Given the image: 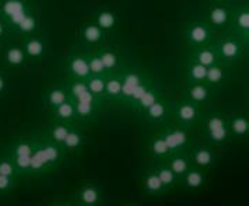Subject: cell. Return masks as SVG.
<instances>
[{"label": "cell", "instance_id": "cell-1", "mask_svg": "<svg viewBox=\"0 0 249 206\" xmlns=\"http://www.w3.org/2000/svg\"><path fill=\"white\" fill-rule=\"evenodd\" d=\"M199 126L202 131L203 142L212 145L215 149L226 146L232 140L228 129V114L223 111L206 112Z\"/></svg>", "mask_w": 249, "mask_h": 206}, {"label": "cell", "instance_id": "cell-2", "mask_svg": "<svg viewBox=\"0 0 249 206\" xmlns=\"http://www.w3.org/2000/svg\"><path fill=\"white\" fill-rule=\"evenodd\" d=\"M156 133L162 137V140L167 143L171 154L178 151H188L195 143L192 129L185 128L174 121H167L157 126Z\"/></svg>", "mask_w": 249, "mask_h": 206}, {"label": "cell", "instance_id": "cell-3", "mask_svg": "<svg viewBox=\"0 0 249 206\" xmlns=\"http://www.w3.org/2000/svg\"><path fill=\"white\" fill-rule=\"evenodd\" d=\"M183 41L188 51L214 44L217 33L204 21L203 17L191 20L183 25Z\"/></svg>", "mask_w": 249, "mask_h": 206}, {"label": "cell", "instance_id": "cell-4", "mask_svg": "<svg viewBox=\"0 0 249 206\" xmlns=\"http://www.w3.org/2000/svg\"><path fill=\"white\" fill-rule=\"evenodd\" d=\"M69 199L79 206H105V189L100 181L84 178L76 184Z\"/></svg>", "mask_w": 249, "mask_h": 206}, {"label": "cell", "instance_id": "cell-5", "mask_svg": "<svg viewBox=\"0 0 249 206\" xmlns=\"http://www.w3.org/2000/svg\"><path fill=\"white\" fill-rule=\"evenodd\" d=\"M214 44L220 62L227 65L228 68H232L248 56V46H245L235 37L227 33L217 35Z\"/></svg>", "mask_w": 249, "mask_h": 206}, {"label": "cell", "instance_id": "cell-6", "mask_svg": "<svg viewBox=\"0 0 249 206\" xmlns=\"http://www.w3.org/2000/svg\"><path fill=\"white\" fill-rule=\"evenodd\" d=\"M204 114L206 111L203 107L191 103L185 98L171 101V116L174 118V122L185 128L192 129L196 125H199L203 119Z\"/></svg>", "mask_w": 249, "mask_h": 206}, {"label": "cell", "instance_id": "cell-7", "mask_svg": "<svg viewBox=\"0 0 249 206\" xmlns=\"http://www.w3.org/2000/svg\"><path fill=\"white\" fill-rule=\"evenodd\" d=\"M227 34L235 37L245 46L249 48V3H235L231 4V17L228 27L224 31Z\"/></svg>", "mask_w": 249, "mask_h": 206}, {"label": "cell", "instance_id": "cell-8", "mask_svg": "<svg viewBox=\"0 0 249 206\" xmlns=\"http://www.w3.org/2000/svg\"><path fill=\"white\" fill-rule=\"evenodd\" d=\"M35 12H36V6L28 1H20V0L0 1V17L9 24L13 35H14V30L23 23L28 16H31Z\"/></svg>", "mask_w": 249, "mask_h": 206}, {"label": "cell", "instance_id": "cell-9", "mask_svg": "<svg viewBox=\"0 0 249 206\" xmlns=\"http://www.w3.org/2000/svg\"><path fill=\"white\" fill-rule=\"evenodd\" d=\"M63 69L66 80L86 81L90 77L89 63L81 46L76 45L70 49V52L65 57Z\"/></svg>", "mask_w": 249, "mask_h": 206}, {"label": "cell", "instance_id": "cell-10", "mask_svg": "<svg viewBox=\"0 0 249 206\" xmlns=\"http://www.w3.org/2000/svg\"><path fill=\"white\" fill-rule=\"evenodd\" d=\"M188 156L193 167L202 169L206 171H210L213 167H215L220 159L218 149L206 142H195L191 149L188 150Z\"/></svg>", "mask_w": 249, "mask_h": 206}, {"label": "cell", "instance_id": "cell-11", "mask_svg": "<svg viewBox=\"0 0 249 206\" xmlns=\"http://www.w3.org/2000/svg\"><path fill=\"white\" fill-rule=\"evenodd\" d=\"M137 187L139 191L142 192L143 196L150 198V199H159L168 194L164 188V185L159 178L156 170L153 169V166L144 167L140 174H139V180H137Z\"/></svg>", "mask_w": 249, "mask_h": 206}, {"label": "cell", "instance_id": "cell-12", "mask_svg": "<svg viewBox=\"0 0 249 206\" xmlns=\"http://www.w3.org/2000/svg\"><path fill=\"white\" fill-rule=\"evenodd\" d=\"M20 46L23 48L24 54L30 63H38L46 59L49 54V39L44 34H35L21 38Z\"/></svg>", "mask_w": 249, "mask_h": 206}, {"label": "cell", "instance_id": "cell-13", "mask_svg": "<svg viewBox=\"0 0 249 206\" xmlns=\"http://www.w3.org/2000/svg\"><path fill=\"white\" fill-rule=\"evenodd\" d=\"M231 17V4L226 1H213L207 6L203 19L215 33H224Z\"/></svg>", "mask_w": 249, "mask_h": 206}, {"label": "cell", "instance_id": "cell-14", "mask_svg": "<svg viewBox=\"0 0 249 206\" xmlns=\"http://www.w3.org/2000/svg\"><path fill=\"white\" fill-rule=\"evenodd\" d=\"M0 62L6 70H21L30 65L20 44L4 42L0 45Z\"/></svg>", "mask_w": 249, "mask_h": 206}, {"label": "cell", "instance_id": "cell-15", "mask_svg": "<svg viewBox=\"0 0 249 206\" xmlns=\"http://www.w3.org/2000/svg\"><path fill=\"white\" fill-rule=\"evenodd\" d=\"M108 44V35L92 20H84L79 28V45L83 48H98Z\"/></svg>", "mask_w": 249, "mask_h": 206}, {"label": "cell", "instance_id": "cell-16", "mask_svg": "<svg viewBox=\"0 0 249 206\" xmlns=\"http://www.w3.org/2000/svg\"><path fill=\"white\" fill-rule=\"evenodd\" d=\"M90 20L97 24L105 34L113 35L119 31V25H121V17L111 7H105V6H100L97 9H94L90 16Z\"/></svg>", "mask_w": 249, "mask_h": 206}, {"label": "cell", "instance_id": "cell-17", "mask_svg": "<svg viewBox=\"0 0 249 206\" xmlns=\"http://www.w3.org/2000/svg\"><path fill=\"white\" fill-rule=\"evenodd\" d=\"M94 51L97 52V55L100 57L102 66H104L108 76L118 75V73L124 72V57L119 54L118 49H115L113 46H109L107 44V45L94 48Z\"/></svg>", "mask_w": 249, "mask_h": 206}, {"label": "cell", "instance_id": "cell-18", "mask_svg": "<svg viewBox=\"0 0 249 206\" xmlns=\"http://www.w3.org/2000/svg\"><path fill=\"white\" fill-rule=\"evenodd\" d=\"M142 116L151 125L159 126L167 122L171 116V101H167L164 97H160L142 110Z\"/></svg>", "mask_w": 249, "mask_h": 206}, {"label": "cell", "instance_id": "cell-19", "mask_svg": "<svg viewBox=\"0 0 249 206\" xmlns=\"http://www.w3.org/2000/svg\"><path fill=\"white\" fill-rule=\"evenodd\" d=\"M207 184H209V171L192 166L191 170L179 180L178 188L186 192H200L206 189Z\"/></svg>", "mask_w": 249, "mask_h": 206}, {"label": "cell", "instance_id": "cell-20", "mask_svg": "<svg viewBox=\"0 0 249 206\" xmlns=\"http://www.w3.org/2000/svg\"><path fill=\"white\" fill-rule=\"evenodd\" d=\"M215 94L217 93L213 89H210L206 83H195V84H185L181 98L204 107L214 98Z\"/></svg>", "mask_w": 249, "mask_h": 206}, {"label": "cell", "instance_id": "cell-21", "mask_svg": "<svg viewBox=\"0 0 249 206\" xmlns=\"http://www.w3.org/2000/svg\"><path fill=\"white\" fill-rule=\"evenodd\" d=\"M144 151L148 160L153 163H159V161H165L171 154L170 149L167 146V143L162 140V137L157 135L156 132L151 133L146 139V145H144Z\"/></svg>", "mask_w": 249, "mask_h": 206}, {"label": "cell", "instance_id": "cell-22", "mask_svg": "<svg viewBox=\"0 0 249 206\" xmlns=\"http://www.w3.org/2000/svg\"><path fill=\"white\" fill-rule=\"evenodd\" d=\"M230 69L227 65L218 62L213 66L207 68V73H206V79H204V83L213 89L215 93H218L224 86H226L228 80H230Z\"/></svg>", "mask_w": 249, "mask_h": 206}, {"label": "cell", "instance_id": "cell-23", "mask_svg": "<svg viewBox=\"0 0 249 206\" xmlns=\"http://www.w3.org/2000/svg\"><path fill=\"white\" fill-rule=\"evenodd\" d=\"M86 135L83 132V128L79 125H73L69 131L68 136L63 142V146H62V151L65 154H79L81 153L84 148H86Z\"/></svg>", "mask_w": 249, "mask_h": 206}, {"label": "cell", "instance_id": "cell-24", "mask_svg": "<svg viewBox=\"0 0 249 206\" xmlns=\"http://www.w3.org/2000/svg\"><path fill=\"white\" fill-rule=\"evenodd\" d=\"M185 57L191 59V60L199 63V65H202L206 69L220 62L215 44L202 46V48H197V49H191V51L186 52V56Z\"/></svg>", "mask_w": 249, "mask_h": 206}, {"label": "cell", "instance_id": "cell-25", "mask_svg": "<svg viewBox=\"0 0 249 206\" xmlns=\"http://www.w3.org/2000/svg\"><path fill=\"white\" fill-rule=\"evenodd\" d=\"M66 101H69V93L63 81L48 87L44 92V104H45L46 111H52Z\"/></svg>", "mask_w": 249, "mask_h": 206}, {"label": "cell", "instance_id": "cell-26", "mask_svg": "<svg viewBox=\"0 0 249 206\" xmlns=\"http://www.w3.org/2000/svg\"><path fill=\"white\" fill-rule=\"evenodd\" d=\"M228 129L232 140L249 137V118L247 114H228Z\"/></svg>", "mask_w": 249, "mask_h": 206}, {"label": "cell", "instance_id": "cell-27", "mask_svg": "<svg viewBox=\"0 0 249 206\" xmlns=\"http://www.w3.org/2000/svg\"><path fill=\"white\" fill-rule=\"evenodd\" d=\"M73 125L70 124H63V122H56V121H49V124L46 125V128L44 129V136L51 142L53 143L55 146H57L59 149L62 150V146H63V142L68 136L69 131Z\"/></svg>", "mask_w": 249, "mask_h": 206}, {"label": "cell", "instance_id": "cell-28", "mask_svg": "<svg viewBox=\"0 0 249 206\" xmlns=\"http://www.w3.org/2000/svg\"><path fill=\"white\" fill-rule=\"evenodd\" d=\"M48 115H49V121H56V122H63V124H70V125H79L76 108L70 100L59 105L55 110L48 111Z\"/></svg>", "mask_w": 249, "mask_h": 206}, {"label": "cell", "instance_id": "cell-29", "mask_svg": "<svg viewBox=\"0 0 249 206\" xmlns=\"http://www.w3.org/2000/svg\"><path fill=\"white\" fill-rule=\"evenodd\" d=\"M165 164L170 167L171 171L177 175L178 180H181L182 177L189 171L191 167H192L191 159H189V156H188V151L172 153V154L168 156V159L165 160Z\"/></svg>", "mask_w": 249, "mask_h": 206}, {"label": "cell", "instance_id": "cell-30", "mask_svg": "<svg viewBox=\"0 0 249 206\" xmlns=\"http://www.w3.org/2000/svg\"><path fill=\"white\" fill-rule=\"evenodd\" d=\"M207 69L185 57L183 60V81L185 84H195V83H204Z\"/></svg>", "mask_w": 249, "mask_h": 206}, {"label": "cell", "instance_id": "cell-31", "mask_svg": "<svg viewBox=\"0 0 249 206\" xmlns=\"http://www.w3.org/2000/svg\"><path fill=\"white\" fill-rule=\"evenodd\" d=\"M151 166H153V169L157 172V175H159V178L161 180V183H162V185H164V188H165L167 192H171L172 189L178 188L179 180L177 178V175H175L174 172L171 171L170 167L165 164V161L153 163Z\"/></svg>", "mask_w": 249, "mask_h": 206}, {"label": "cell", "instance_id": "cell-32", "mask_svg": "<svg viewBox=\"0 0 249 206\" xmlns=\"http://www.w3.org/2000/svg\"><path fill=\"white\" fill-rule=\"evenodd\" d=\"M122 73L111 75V76L107 77L105 101H108V100H118V98H121L124 95V77H122Z\"/></svg>", "mask_w": 249, "mask_h": 206}, {"label": "cell", "instance_id": "cell-33", "mask_svg": "<svg viewBox=\"0 0 249 206\" xmlns=\"http://www.w3.org/2000/svg\"><path fill=\"white\" fill-rule=\"evenodd\" d=\"M89 92L98 100L104 103L105 101V87H107V77L104 76H90L84 81Z\"/></svg>", "mask_w": 249, "mask_h": 206}, {"label": "cell", "instance_id": "cell-34", "mask_svg": "<svg viewBox=\"0 0 249 206\" xmlns=\"http://www.w3.org/2000/svg\"><path fill=\"white\" fill-rule=\"evenodd\" d=\"M83 51H84V55H86L87 63H89L90 76H104V77H108L105 69L102 66L101 60H100V57L97 55V52L92 48H83Z\"/></svg>", "mask_w": 249, "mask_h": 206}, {"label": "cell", "instance_id": "cell-35", "mask_svg": "<svg viewBox=\"0 0 249 206\" xmlns=\"http://www.w3.org/2000/svg\"><path fill=\"white\" fill-rule=\"evenodd\" d=\"M0 175H6V177H12V178H18L21 177V174L18 171L16 163L9 154L6 156H0Z\"/></svg>", "mask_w": 249, "mask_h": 206}, {"label": "cell", "instance_id": "cell-36", "mask_svg": "<svg viewBox=\"0 0 249 206\" xmlns=\"http://www.w3.org/2000/svg\"><path fill=\"white\" fill-rule=\"evenodd\" d=\"M17 187H18V178L0 175V198L12 195Z\"/></svg>", "mask_w": 249, "mask_h": 206}, {"label": "cell", "instance_id": "cell-37", "mask_svg": "<svg viewBox=\"0 0 249 206\" xmlns=\"http://www.w3.org/2000/svg\"><path fill=\"white\" fill-rule=\"evenodd\" d=\"M10 90V81H9V75L4 68L0 69V98H4L7 93Z\"/></svg>", "mask_w": 249, "mask_h": 206}, {"label": "cell", "instance_id": "cell-38", "mask_svg": "<svg viewBox=\"0 0 249 206\" xmlns=\"http://www.w3.org/2000/svg\"><path fill=\"white\" fill-rule=\"evenodd\" d=\"M13 37L12 28L9 27V24L6 23L1 17H0V45L4 42H9V39Z\"/></svg>", "mask_w": 249, "mask_h": 206}, {"label": "cell", "instance_id": "cell-39", "mask_svg": "<svg viewBox=\"0 0 249 206\" xmlns=\"http://www.w3.org/2000/svg\"><path fill=\"white\" fill-rule=\"evenodd\" d=\"M71 205V202H70V199L69 198H55V199H52L51 202H48L44 206H70Z\"/></svg>", "mask_w": 249, "mask_h": 206}, {"label": "cell", "instance_id": "cell-40", "mask_svg": "<svg viewBox=\"0 0 249 206\" xmlns=\"http://www.w3.org/2000/svg\"><path fill=\"white\" fill-rule=\"evenodd\" d=\"M116 206H140L137 202H122V204H119V205Z\"/></svg>", "mask_w": 249, "mask_h": 206}, {"label": "cell", "instance_id": "cell-41", "mask_svg": "<svg viewBox=\"0 0 249 206\" xmlns=\"http://www.w3.org/2000/svg\"><path fill=\"white\" fill-rule=\"evenodd\" d=\"M70 202H71V201H70ZM70 206H79V205H76V204H73V202H71V205Z\"/></svg>", "mask_w": 249, "mask_h": 206}]
</instances>
